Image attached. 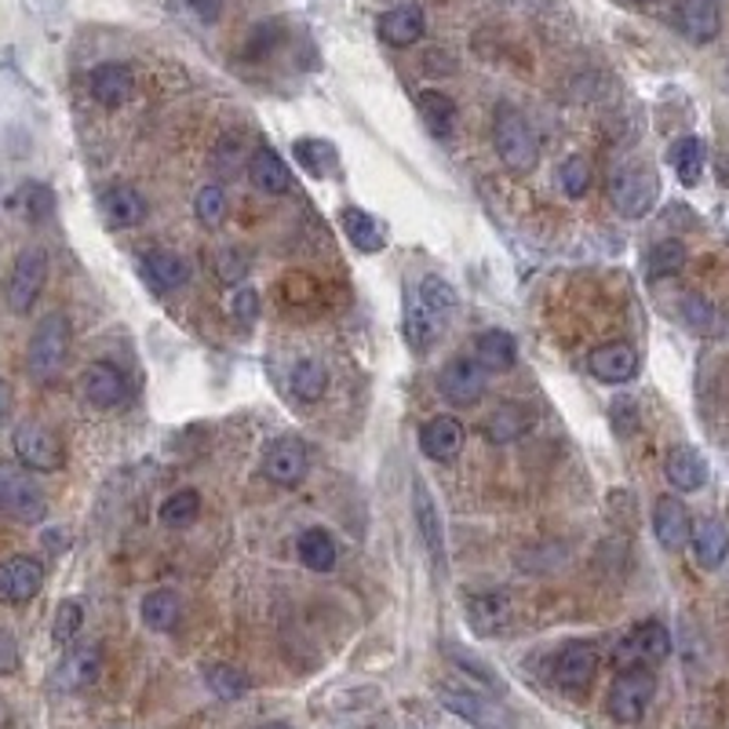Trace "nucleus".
<instances>
[{
	"mask_svg": "<svg viewBox=\"0 0 729 729\" xmlns=\"http://www.w3.org/2000/svg\"><path fill=\"white\" fill-rule=\"evenodd\" d=\"M0 514L22 525H37L48 519V496L22 463L0 460Z\"/></svg>",
	"mask_w": 729,
	"mask_h": 729,
	"instance_id": "1",
	"label": "nucleus"
},
{
	"mask_svg": "<svg viewBox=\"0 0 729 729\" xmlns=\"http://www.w3.org/2000/svg\"><path fill=\"white\" fill-rule=\"evenodd\" d=\"M70 354V322L62 314H45L30 336V351H26V365L37 383H51L66 365Z\"/></svg>",
	"mask_w": 729,
	"mask_h": 729,
	"instance_id": "2",
	"label": "nucleus"
},
{
	"mask_svg": "<svg viewBox=\"0 0 729 729\" xmlns=\"http://www.w3.org/2000/svg\"><path fill=\"white\" fill-rule=\"evenodd\" d=\"M493 146L500 154V161L511 171H525L536 165L540 146H536V131L529 128L525 117L514 110V106H500L493 117Z\"/></svg>",
	"mask_w": 729,
	"mask_h": 729,
	"instance_id": "3",
	"label": "nucleus"
},
{
	"mask_svg": "<svg viewBox=\"0 0 729 729\" xmlns=\"http://www.w3.org/2000/svg\"><path fill=\"white\" fill-rule=\"evenodd\" d=\"M11 445H16V456H19L22 467H30L37 474H56L66 463V449L56 437V431L45 427V423H37V420L19 423L16 434H11Z\"/></svg>",
	"mask_w": 729,
	"mask_h": 729,
	"instance_id": "4",
	"label": "nucleus"
},
{
	"mask_svg": "<svg viewBox=\"0 0 729 729\" xmlns=\"http://www.w3.org/2000/svg\"><path fill=\"white\" fill-rule=\"evenodd\" d=\"M45 282H48V252L45 248H22L16 267H11L8 288H4L8 311L11 314H30L33 303L41 299Z\"/></svg>",
	"mask_w": 729,
	"mask_h": 729,
	"instance_id": "5",
	"label": "nucleus"
},
{
	"mask_svg": "<svg viewBox=\"0 0 729 729\" xmlns=\"http://www.w3.org/2000/svg\"><path fill=\"white\" fill-rule=\"evenodd\" d=\"M657 693V679L649 668H624L617 674V682L609 686V715L617 722L634 726L642 722V715L649 708V700Z\"/></svg>",
	"mask_w": 729,
	"mask_h": 729,
	"instance_id": "6",
	"label": "nucleus"
},
{
	"mask_svg": "<svg viewBox=\"0 0 729 729\" xmlns=\"http://www.w3.org/2000/svg\"><path fill=\"white\" fill-rule=\"evenodd\" d=\"M671 653V634L660 620H646V624H634L624 639L617 642V668H649L660 664Z\"/></svg>",
	"mask_w": 729,
	"mask_h": 729,
	"instance_id": "7",
	"label": "nucleus"
},
{
	"mask_svg": "<svg viewBox=\"0 0 729 729\" xmlns=\"http://www.w3.org/2000/svg\"><path fill=\"white\" fill-rule=\"evenodd\" d=\"M442 705L460 715L463 722H471V726H479V729H511V715L503 711L496 700H489L485 693H479V689H463V686H445L442 693Z\"/></svg>",
	"mask_w": 729,
	"mask_h": 729,
	"instance_id": "8",
	"label": "nucleus"
},
{
	"mask_svg": "<svg viewBox=\"0 0 729 729\" xmlns=\"http://www.w3.org/2000/svg\"><path fill=\"white\" fill-rule=\"evenodd\" d=\"M489 387V368L479 357H453L442 373H437V391L453 405H474Z\"/></svg>",
	"mask_w": 729,
	"mask_h": 729,
	"instance_id": "9",
	"label": "nucleus"
},
{
	"mask_svg": "<svg viewBox=\"0 0 729 729\" xmlns=\"http://www.w3.org/2000/svg\"><path fill=\"white\" fill-rule=\"evenodd\" d=\"M45 588V565L30 554H11L0 562V602L26 605Z\"/></svg>",
	"mask_w": 729,
	"mask_h": 729,
	"instance_id": "10",
	"label": "nucleus"
},
{
	"mask_svg": "<svg viewBox=\"0 0 729 729\" xmlns=\"http://www.w3.org/2000/svg\"><path fill=\"white\" fill-rule=\"evenodd\" d=\"M311 471V456L307 445L296 442V437H274V442L263 449V474L274 485H299Z\"/></svg>",
	"mask_w": 729,
	"mask_h": 729,
	"instance_id": "11",
	"label": "nucleus"
},
{
	"mask_svg": "<svg viewBox=\"0 0 729 729\" xmlns=\"http://www.w3.org/2000/svg\"><path fill=\"white\" fill-rule=\"evenodd\" d=\"M657 194H660V183L653 171H646V168H631L624 176L613 179V205L620 216H628V219H642L646 211L657 205Z\"/></svg>",
	"mask_w": 729,
	"mask_h": 729,
	"instance_id": "12",
	"label": "nucleus"
},
{
	"mask_svg": "<svg viewBox=\"0 0 729 729\" xmlns=\"http://www.w3.org/2000/svg\"><path fill=\"white\" fill-rule=\"evenodd\" d=\"M594 674H599V649L588 642H569L562 646V653L554 657V682H559L565 693H583Z\"/></svg>",
	"mask_w": 729,
	"mask_h": 729,
	"instance_id": "13",
	"label": "nucleus"
},
{
	"mask_svg": "<svg viewBox=\"0 0 729 729\" xmlns=\"http://www.w3.org/2000/svg\"><path fill=\"white\" fill-rule=\"evenodd\" d=\"M413 514H416L423 548H427L434 565H442L445 562V529H442V514H437V503H434L431 489L423 479L413 482Z\"/></svg>",
	"mask_w": 729,
	"mask_h": 729,
	"instance_id": "14",
	"label": "nucleus"
},
{
	"mask_svg": "<svg viewBox=\"0 0 729 729\" xmlns=\"http://www.w3.org/2000/svg\"><path fill=\"white\" fill-rule=\"evenodd\" d=\"M463 617H467V624L474 634H482V639H493L503 628L511 624V599L503 591H482V594H471L467 599V609H463Z\"/></svg>",
	"mask_w": 729,
	"mask_h": 729,
	"instance_id": "15",
	"label": "nucleus"
},
{
	"mask_svg": "<svg viewBox=\"0 0 729 729\" xmlns=\"http://www.w3.org/2000/svg\"><path fill=\"white\" fill-rule=\"evenodd\" d=\"M588 368L602 383H628L639 376V351L631 343H605V347L591 351Z\"/></svg>",
	"mask_w": 729,
	"mask_h": 729,
	"instance_id": "16",
	"label": "nucleus"
},
{
	"mask_svg": "<svg viewBox=\"0 0 729 729\" xmlns=\"http://www.w3.org/2000/svg\"><path fill=\"white\" fill-rule=\"evenodd\" d=\"M653 533L660 540V548L679 551L693 536V519H689L686 503L679 496H660L653 508Z\"/></svg>",
	"mask_w": 729,
	"mask_h": 729,
	"instance_id": "17",
	"label": "nucleus"
},
{
	"mask_svg": "<svg viewBox=\"0 0 729 729\" xmlns=\"http://www.w3.org/2000/svg\"><path fill=\"white\" fill-rule=\"evenodd\" d=\"M125 376L117 373L114 365L106 362H96L85 368L81 376V397L91 405V408H117L125 402Z\"/></svg>",
	"mask_w": 729,
	"mask_h": 729,
	"instance_id": "18",
	"label": "nucleus"
},
{
	"mask_svg": "<svg viewBox=\"0 0 729 729\" xmlns=\"http://www.w3.org/2000/svg\"><path fill=\"white\" fill-rule=\"evenodd\" d=\"M102 668V649L99 646H77L66 653V660L56 671V686L66 689V693H77V689H88L99 679Z\"/></svg>",
	"mask_w": 729,
	"mask_h": 729,
	"instance_id": "19",
	"label": "nucleus"
},
{
	"mask_svg": "<svg viewBox=\"0 0 729 729\" xmlns=\"http://www.w3.org/2000/svg\"><path fill=\"white\" fill-rule=\"evenodd\" d=\"M420 449H423V456H431L437 463L456 460L463 449V423L456 416L427 420V427L420 431Z\"/></svg>",
	"mask_w": 729,
	"mask_h": 729,
	"instance_id": "20",
	"label": "nucleus"
},
{
	"mask_svg": "<svg viewBox=\"0 0 729 729\" xmlns=\"http://www.w3.org/2000/svg\"><path fill=\"white\" fill-rule=\"evenodd\" d=\"M88 88L102 106H125L131 99V91H136V77H131L125 62H102L91 70Z\"/></svg>",
	"mask_w": 729,
	"mask_h": 729,
	"instance_id": "21",
	"label": "nucleus"
},
{
	"mask_svg": "<svg viewBox=\"0 0 729 729\" xmlns=\"http://www.w3.org/2000/svg\"><path fill=\"white\" fill-rule=\"evenodd\" d=\"M248 179H252V187L267 197H282L292 187L288 165L270 150V146H259V150L248 157Z\"/></svg>",
	"mask_w": 729,
	"mask_h": 729,
	"instance_id": "22",
	"label": "nucleus"
},
{
	"mask_svg": "<svg viewBox=\"0 0 729 729\" xmlns=\"http://www.w3.org/2000/svg\"><path fill=\"white\" fill-rule=\"evenodd\" d=\"M679 26L689 41H697V45L715 41L722 26L719 0H679Z\"/></svg>",
	"mask_w": 729,
	"mask_h": 729,
	"instance_id": "23",
	"label": "nucleus"
},
{
	"mask_svg": "<svg viewBox=\"0 0 729 729\" xmlns=\"http://www.w3.org/2000/svg\"><path fill=\"white\" fill-rule=\"evenodd\" d=\"M689 548H693V559L700 569H719L729 559V529L719 519L697 522L693 536H689Z\"/></svg>",
	"mask_w": 729,
	"mask_h": 729,
	"instance_id": "24",
	"label": "nucleus"
},
{
	"mask_svg": "<svg viewBox=\"0 0 729 729\" xmlns=\"http://www.w3.org/2000/svg\"><path fill=\"white\" fill-rule=\"evenodd\" d=\"M102 216L110 219V227H139L146 219L142 194L128 183H114V187L102 190Z\"/></svg>",
	"mask_w": 729,
	"mask_h": 729,
	"instance_id": "25",
	"label": "nucleus"
},
{
	"mask_svg": "<svg viewBox=\"0 0 729 729\" xmlns=\"http://www.w3.org/2000/svg\"><path fill=\"white\" fill-rule=\"evenodd\" d=\"M664 474H668V482L679 489V493H697V489H705V482H708V463H705V456L697 453V449L679 445V449H671V453H668Z\"/></svg>",
	"mask_w": 729,
	"mask_h": 729,
	"instance_id": "26",
	"label": "nucleus"
},
{
	"mask_svg": "<svg viewBox=\"0 0 729 729\" xmlns=\"http://www.w3.org/2000/svg\"><path fill=\"white\" fill-rule=\"evenodd\" d=\"M423 30H427V19H423V8H416V4H397L380 19V37L394 48L416 45Z\"/></svg>",
	"mask_w": 729,
	"mask_h": 729,
	"instance_id": "27",
	"label": "nucleus"
},
{
	"mask_svg": "<svg viewBox=\"0 0 729 729\" xmlns=\"http://www.w3.org/2000/svg\"><path fill=\"white\" fill-rule=\"evenodd\" d=\"M339 223H343V234L351 237V245L365 256H376V252L387 248V230L376 216H368L365 208H343L339 211Z\"/></svg>",
	"mask_w": 729,
	"mask_h": 729,
	"instance_id": "28",
	"label": "nucleus"
},
{
	"mask_svg": "<svg viewBox=\"0 0 729 729\" xmlns=\"http://www.w3.org/2000/svg\"><path fill=\"white\" fill-rule=\"evenodd\" d=\"M474 357L489 373H508L519 362V347H514L511 333H503V328H485V333L474 336Z\"/></svg>",
	"mask_w": 729,
	"mask_h": 729,
	"instance_id": "29",
	"label": "nucleus"
},
{
	"mask_svg": "<svg viewBox=\"0 0 729 729\" xmlns=\"http://www.w3.org/2000/svg\"><path fill=\"white\" fill-rule=\"evenodd\" d=\"M420 307L427 311L437 325H449L460 311V292L449 285L442 274H427L420 282Z\"/></svg>",
	"mask_w": 729,
	"mask_h": 729,
	"instance_id": "30",
	"label": "nucleus"
},
{
	"mask_svg": "<svg viewBox=\"0 0 729 729\" xmlns=\"http://www.w3.org/2000/svg\"><path fill=\"white\" fill-rule=\"evenodd\" d=\"M139 270L154 292H171L187 282V267H183V259L176 252H146L139 259Z\"/></svg>",
	"mask_w": 729,
	"mask_h": 729,
	"instance_id": "31",
	"label": "nucleus"
},
{
	"mask_svg": "<svg viewBox=\"0 0 729 729\" xmlns=\"http://www.w3.org/2000/svg\"><path fill=\"white\" fill-rule=\"evenodd\" d=\"M529 431V413L522 405H500L493 408V413L485 416L482 423V434H485V442H493V445H511V442H519V437Z\"/></svg>",
	"mask_w": 729,
	"mask_h": 729,
	"instance_id": "32",
	"label": "nucleus"
},
{
	"mask_svg": "<svg viewBox=\"0 0 729 729\" xmlns=\"http://www.w3.org/2000/svg\"><path fill=\"white\" fill-rule=\"evenodd\" d=\"M416 106H420V117H423V125H427L431 136H437V139H449V136H453V128H456V106H453V99L445 96V91L423 88L420 96H416Z\"/></svg>",
	"mask_w": 729,
	"mask_h": 729,
	"instance_id": "33",
	"label": "nucleus"
},
{
	"mask_svg": "<svg viewBox=\"0 0 729 729\" xmlns=\"http://www.w3.org/2000/svg\"><path fill=\"white\" fill-rule=\"evenodd\" d=\"M179 613H183L179 594L168 588H157L142 599V624L150 631H171L179 624Z\"/></svg>",
	"mask_w": 729,
	"mask_h": 729,
	"instance_id": "34",
	"label": "nucleus"
},
{
	"mask_svg": "<svg viewBox=\"0 0 729 729\" xmlns=\"http://www.w3.org/2000/svg\"><path fill=\"white\" fill-rule=\"evenodd\" d=\"M299 562L311 569V573H328L336 565V540L325 533V529H307L299 533Z\"/></svg>",
	"mask_w": 729,
	"mask_h": 729,
	"instance_id": "35",
	"label": "nucleus"
},
{
	"mask_svg": "<svg viewBox=\"0 0 729 729\" xmlns=\"http://www.w3.org/2000/svg\"><path fill=\"white\" fill-rule=\"evenodd\" d=\"M288 387L296 394V402H307V405L322 402V394L328 387V368L322 362H314V357H307V362H299L292 368Z\"/></svg>",
	"mask_w": 729,
	"mask_h": 729,
	"instance_id": "36",
	"label": "nucleus"
},
{
	"mask_svg": "<svg viewBox=\"0 0 729 729\" xmlns=\"http://www.w3.org/2000/svg\"><path fill=\"white\" fill-rule=\"evenodd\" d=\"M671 168L679 176L682 187H697L700 183V171H705V142L697 136H686L671 146Z\"/></svg>",
	"mask_w": 729,
	"mask_h": 729,
	"instance_id": "37",
	"label": "nucleus"
},
{
	"mask_svg": "<svg viewBox=\"0 0 729 729\" xmlns=\"http://www.w3.org/2000/svg\"><path fill=\"white\" fill-rule=\"evenodd\" d=\"M292 154H296L299 168L314 179H325L328 171L336 168V150L325 139H299L296 146H292Z\"/></svg>",
	"mask_w": 729,
	"mask_h": 729,
	"instance_id": "38",
	"label": "nucleus"
},
{
	"mask_svg": "<svg viewBox=\"0 0 729 729\" xmlns=\"http://www.w3.org/2000/svg\"><path fill=\"white\" fill-rule=\"evenodd\" d=\"M161 525L168 529H187L190 522H197V514H201V496L194 493V489H179V493H171L165 503H161Z\"/></svg>",
	"mask_w": 729,
	"mask_h": 729,
	"instance_id": "39",
	"label": "nucleus"
},
{
	"mask_svg": "<svg viewBox=\"0 0 729 729\" xmlns=\"http://www.w3.org/2000/svg\"><path fill=\"white\" fill-rule=\"evenodd\" d=\"M205 682H208V689H211V693H216L219 700H242L248 689H252L248 674L237 671V668H230V664L208 668V671H205Z\"/></svg>",
	"mask_w": 729,
	"mask_h": 729,
	"instance_id": "40",
	"label": "nucleus"
},
{
	"mask_svg": "<svg viewBox=\"0 0 729 729\" xmlns=\"http://www.w3.org/2000/svg\"><path fill=\"white\" fill-rule=\"evenodd\" d=\"M686 267V245L682 242H660L653 252H649L646 270L649 277H671Z\"/></svg>",
	"mask_w": 729,
	"mask_h": 729,
	"instance_id": "41",
	"label": "nucleus"
},
{
	"mask_svg": "<svg viewBox=\"0 0 729 729\" xmlns=\"http://www.w3.org/2000/svg\"><path fill=\"white\" fill-rule=\"evenodd\" d=\"M194 216L197 223H205V227H219L223 216H227V194H223V187H201L194 197Z\"/></svg>",
	"mask_w": 729,
	"mask_h": 729,
	"instance_id": "42",
	"label": "nucleus"
},
{
	"mask_svg": "<svg viewBox=\"0 0 729 729\" xmlns=\"http://www.w3.org/2000/svg\"><path fill=\"white\" fill-rule=\"evenodd\" d=\"M85 624V605L70 599V602H62L59 605V613H56V624H51V639H56L59 646L66 642H73L77 639V631H81Z\"/></svg>",
	"mask_w": 729,
	"mask_h": 729,
	"instance_id": "43",
	"label": "nucleus"
},
{
	"mask_svg": "<svg viewBox=\"0 0 729 729\" xmlns=\"http://www.w3.org/2000/svg\"><path fill=\"white\" fill-rule=\"evenodd\" d=\"M405 328H408V339H413V347H416V351H431V343H434L437 328H442V325H437L434 317L416 303V307H408Z\"/></svg>",
	"mask_w": 729,
	"mask_h": 729,
	"instance_id": "44",
	"label": "nucleus"
},
{
	"mask_svg": "<svg viewBox=\"0 0 729 729\" xmlns=\"http://www.w3.org/2000/svg\"><path fill=\"white\" fill-rule=\"evenodd\" d=\"M445 653L453 657V664H456V668H460L463 674H471V679L479 682V686H485V689H500V679H496V674H493V668L485 664V660L471 657V653H463L460 646H449Z\"/></svg>",
	"mask_w": 729,
	"mask_h": 729,
	"instance_id": "45",
	"label": "nucleus"
},
{
	"mask_svg": "<svg viewBox=\"0 0 729 729\" xmlns=\"http://www.w3.org/2000/svg\"><path fill=\"white\" fill-rule=\"evenodd\" d=\"M559 183H562V190L569 197L588 194V187H591V165L583 161V157H569V161L559 168Z\"/></svg>",
	"mask_w": 729,
	"mask_h": 729,
	"instance_id": "46",
	"label": "nucleus"
},
{
	"mask_svg": "<svg viewBox=\"0 0 729 729\" xmlns=\"http://www.w3.org/2000/svg\"><path fill=\"white\" fill-rule=\"evenodd\" d=\"M609 420H613L617 434H634V431H639V408H634L631 397H620V402L609 408Z\"/></svg>",
	"mask_w": 729,
	"mask_h": 729,
	"instance_id": "47",
	"label": "nucleus"
},
{
	"mask_svg": "<svg viewBox=\"0 0 729 729\" xmlns=\"http://www.w3.org/2000/svg\"><path fill=\"white\" fill-rule=\"evenodd\" d=\"M234 317H237L242 325H252V322L259 317V296H256L252 288H242V292L234 296Z\"/></svg>",
	"mask_w": 729,
	"mask_h": 729,
	"instance_id": "48",
	"label": "nucleus"
},
{
	"mask_svg": "<svg viewBox=\"0 0 729 729\" xmlns=\"http://www.w3.org/2000/svg\"><path fill=\"white\" fill-rule=\"evenodd\" d=\"M11 671H19V646L4 628H0V674H11Z\"/></svg>",
	"mask_w": 729,
	"mask_h": 729,
	"instance_id": "49",
	"label": "nucleus"
},
{
	"mask_svg": "<svg viewBox=\"0 0 729 729\" xmlns=\"http://www.w3.org/2000/svg\"><path fill=\"white\" fill-rule=\"evenodd\" d=\"M686 317H689V322H693V325L705 328V325H708V317H711V307H708V303L700 299V296H689V299H686Z\"/></svg>",
	"mask_w": 729,
	"mask_h": 729,
	"instance_id": "50",
	"label": "nucleus"
},
{
	"mask_svg": "<svg viewBox=\"0 0 729 729\" xmlns=\"http://www.w3.org/2000/svg\"><path fill=\"white\" fill-rule=\"evenodd\" d=\"M187 4L194 8V16L205 19V22H216L219 11H223V0H187Z\"/></svg>",
	"mask_w": 729,
	"mask_h": 729,
	"instance_id": "51",
	"label": "nucleus"
},
{
	"mask_svg": "<svg viewBox=\"0 0 729 729\" xmlns=\"http://www.w3.org/2000/svg\"><path fill=\"white\" fill-rule=\"evenodd\" d=\"M8 413H11V387L8 380H0V427L8 423Z\"/></svg>",
	"mask_w": 729,
	"mask_h": 729,
	"instance_id": "52",
	"label": "nucleus"
},
{
	"mask_svg": "<svg viewBox=\"0 0 729 729\" xmlns=\"http://www.w3.org/2000/svg\"><path fill=\"white\" fill-rule=\"evenodd\" d=\"M259 729H285V726H259Z\"/></svg>",
	"mask_w": 729,
	"mask_h": 729,
	"instance_id": "53",
	"label": "nucleus"
},
{
	"mask_svg": "<svg viewBox=\"0 0 729 729\" xmlns=\"http://www.w3.org/2000/svg\"><path fill=\"white\" fill-rule=\"evenodd\" d=\"M726 514H729V500H726Z\"/></svg>",
	"mask_w": 729,
	"mask_h": 729,
	"instance_id": "54",
	"label": "nucleus"
},
{
	"mask_svg": "<svg viewBox=\"0 0 729 729\" xmlns=\"http://www.w3.org/2000/svg\"><path fill=\"white\" fill-rule=\"evenodd\" d=\"M639 4H646V0H639Z\"/></svg>",
	"mask_w": 729,
	"mask_h": 729,
	"instance_id": "55",
	"label": "nucleus"
}]
</instances>
